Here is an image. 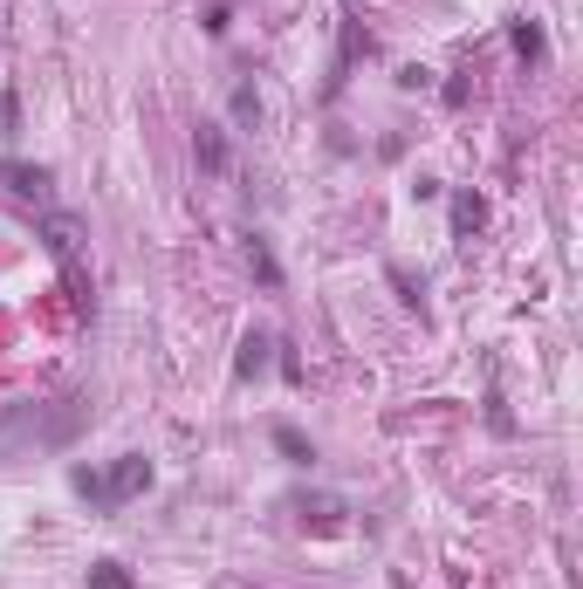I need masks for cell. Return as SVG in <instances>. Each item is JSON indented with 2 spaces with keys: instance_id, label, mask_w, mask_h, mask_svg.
I'll return each instance as SVG.
<instances>
[{
  "instance_id": "cell-7",
  "label": "cell",
  "mask_w": 583,
  "mask_h": 589,
  "mask_svg": "<svg viewBox=\"0 0 583 589\" xmlns=\"http://www.w3.org/2000/svg\"><path fill=\"white\" fill-rule=\"evenodd\" d=\"M233 116H241V124H254V116H261V97H254V83H233Z\"/></svg>"
},
{
  "instance_id": "cell-1",
  "label": "cell",
  "mask_w": 583,
  "mask_h": 589,
  "mask_svg": "<svg viewBox=\"0 0 583 589\" xmlns=\"http://www.w3.org/2000/svg\"><path fill=\"white\" fill-rule=\"evenodd\" d=\"M76 487H83L90 500H103V507H117V500H131V494H144L151 487V466L131 453V459H117L110 474H90V466H76Z\"/></svg>"
},
{
  "instance_id": "cell-4",
  "label": "cell",
  "mask_w": 583,
  "mask_h": 589,
  "mask_svg": "<svg viewBox=\"0 0 583 589\" xmlns=\"http://www.w3.org/2000/svg\"><path fill=\"white\" fill-rule=\"evenodd\" d=\"M42 233H49V247H56V254H76V241H83V226H76L69 213H49Z\"/></svg>"
},
{
  "instance_id": "cell-5",
  "label": "cell",
  "mask_w": 583,
  "mask_h": 589,
  "mask_svg": "<svg viewBox=\"0 0 583 589\" xmlns=\"http://www.w3.org/2000/svg\"><path fill=\"white\" fill-rule=\"evenodd\" d=\"M233 370H241V377L268 370V336H248V343H241V357H233Z\"/></svg>"
},
{
  "instance_id": "cell-3",
  "label": "cell",
  "mask_w": 583,
  "mask_h": 589,
  "mask_svg": "<svg viewBox=\"0 0 583 589\" xmlns=\"http://www.w3.org/2000/svg\"><path fill=\"white\" fill-rule=\"evenodd\" d=\"M0 179H8L21 200H49V172H42V165H14V159H0Z\"/></svg>"
},
{
  "instance_id": "cell-8",
  "label": "cell",
  "mask_w": 583,
  "mask_h": 589,
  "mask_svg": "<svg viewBox=\"0 0 583 589\" xmlns=\"http://www.w3.org/2000/svg\"><path fill=\"white\" fill-rule=\"evenodd\" d=\"M90 582H97V589H131V576L117 569V562H97V569H90Z\"/></svg>"
},
{
  "instance_id": "cell-9",
  "label": "cell",
  "mask_w": 583,
  "mask_h": 589,
  "mask_svg": "<svg viewBox=\"0 0 583 589\" xmlns=\"http://www.w3.org/2000/svg\"><path fill=\"white\" fill-rule=\"evenodd\" d=\"M515 49H522V55H542V28L522 21V28H515Z\"/></svg>"
},
{
  "instance_id": "cell-2",
  "label": "cell",
  "mask_w": 583,
  "mask_h": 589,
  "mask_svg": "<svg viewBox=\"0 0 583 589\" xmlns=\"http://www.w3.org/2000/svg\"><path fill=\"white\" fill-rule=\"evenodd\" d=\"M192 159H200V172H207V179H227V172H233L227 131H220V124H200V131H192Z\"/></svg>"
},
{
  "instance_id": "cell-6",
  "label": "cell",
  "mask_w": 583,
  "mask_h": 589,
  "mask_svg": "<svg viewBox=\"0 0 583 589\" xmlns=\"http://www.w3.org/2000/svg\"><path fill=\"white\" fill-rule=\"evenodd\" d=\"M248 261H254V274H261V282H268V288H275V282H282V267H275V254H268L261 241H248Z\"/></svg>"
},
{
  "instance_id": "cell-10",
  "label": "cell",
  "mask_w": 583,
  "mask_h": 589,
  "mask_svg": "<svg viewBox=\"0 0 583 589\" xmlns=\"http://www.w3.org/2000/svg\"><path fill=\"white\" fill-rule=\"evenodd\" d=\"M275 446H282V453H289V459H302V466H309V446H302V439H295V431H275Z\"/></svg>"
}]
</instances>
